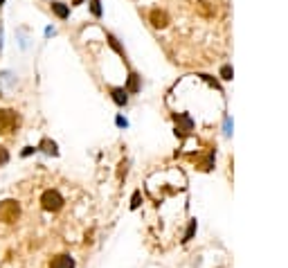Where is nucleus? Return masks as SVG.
Here are the masks:
<instances>
[{
	"instance_id": "nucleus-1",
	"label": "nucleus",
	"mask_w": 288,
	"mask_h": 268,
	"mask_svg": "<svg viewBox=\"0 0 288 268\" xmlns=\"http://www.w3.org/2000/svg\"><path fill=\"white\" fill-rule=\"evenodd\" d=\"M18 216H21V205H18V201L7 199L0 203V221H2V223H16Z\"/></svg>"
},
{
	"instance_id": "nucleus-2",
	"label": "nucleus",
	"mask_w": 288,
	"mask_h": 268,
	"mask_svg": "<svg viewBox=\"0 0 288 268\" xmlns=\"http://www.w3.org/2000/svg\"><path fill=\"white\" fill-rule=\"evenodd\" d=\"M41 205L48 212H59L61 208H63V199H61V194L57 192V189H48V192H43L41 196Z\"/></svg>"
},
{
	"instance_id": "nucleus-3",
	"label": "nucleus",
	"mask_w": 288,
	"mask_h": 268,
	"mask_svg": "<svg viewBox=\"0 0 288 268\" xmlns=\"http://www.w3.org/2000/svg\"><path fill=\"white\" fill-rule=\"evenodd\" d=\"M16 124H18V115H16V113L9 111V108L0 111V133H9Z\"/></svg>"
},
{
	"instance_id": "nucleus-4",
	"label": "nucleus",
	"mask_w": 288,
	"mask_h": 268,
	"mask_svg": "<svg viewBox=\"0 0 288 268\" xmlns=\"http://www.w3.org/2000/svg\"><path fill=\"white\" fill-rule=\"evenodd\" d=\"M50 268H75V259L70 257V255H57L50 262Z\"/></svg>"
},
{
	"instance_id": "nucleus-5",
	"label": "nucleus",
	"mask_w": 288,
	"mask_h": 268,
	"mask_svg": "<svg viewBox=\"0 0 288 268\" xmlns=\"http://www.w3.org/2000/svg\"><path fill=\"white\" fill-rule=\"evenodd\" d=\"M151 23H153V27H167L169 16H167L165 11H160V9H153L151 11Z\"/></svg>"
},
{
	"instance_id": "nucleus-6",
	"label": "nucleus",
	"mask_w": 288,
	"mask_h": 268,
	"mask_svg": "<svg viewBox=\"0 0 288 268\" xmlns=\"http://www.w3.org/2000/svg\"><path fill=\"white\" fill-rule=\"evenodd\" d=\"M113 99H115V104H119V106H124V104L128 102L126 97V88H113Z\"/></svg>"
},
{
	"instance_id": "nucleus-7",
	"label": "nucleus",
	"mask_w": 288,
	"mask_h": 268,
	"mask_svg": "<svg viewBox=\"0 0 288 268\" xmlns=\"http://www.w3.org/2000/svg\"><path fill=\"white\" fill-rule=\"evenodd\" d=\"M52 11L57 14L59 18H65L68 16V7L63 5V2H52Z\"/></svg>"
},
{
	"instance_id": "nucleus-8",
	"label": "nucleus",
	"mask_w": 288,
	"mask_h": 268,
	"mask_svg": "<svg viewBox=\"0 0 288 268\" xmlns=\"http://www.w3.org/2000/svg\"><path fill=\"white\" fill-rule=\"evenodd\" d=\"M41 149L45 151V153H50V156H57V153H59V151H57V145H54V142H50V140H43Z\"/></svg>"
},
{
	"instance_id": "nucleus-9",
	"label": "nucleus",
	"mask_w": 288,
	"mask_h": 268,
	"mask_svg": "<svg viewBox=\"0 0 288 268\" xmlns=\"http://www.w3.org/2000/svg\"><path fill=\"white\" fill-rule=\"evenodd\" d=\"M128 90H131V92H138L140 90V77L138 75H131V79H128Z\"/></svg>"
},
{
	"instance_id": "nucleus-10",
	"label": "nucleus",
	"mask_w": 288,
	"mask_h": 268,
	"mask_svg": "<svg viewBox=\"0 0 288 268\" xmlns=\"http://www.w3.org/2000/svg\"><path fill=\"white\" fill-rule=\"evenodd\" d=\"M90 9H92V14H95V16H102V5H99V0H92Z\"/></svg>"
},
{
	"instance_id": "nucleus-11",
	"label": "nucleus",
	"mask_w": 288,
	"mask_h": 268,
	"mask_svg": "<svg viewBox=\"0 0 288 268\" xmlns=\"http://www.w3.org/2000/svg\"><path fill=\"white\" fill-rule=\"evenodd\" d=\"M7 160H9V153H7L5 147H0V165H5Z\"/></svg>"
},
{
	"instance_id": "nucleus-12",
	"label": "nucleus",
	"mask_w": 288,
	"mask_h": 268,
	"mask_svg": "<svg viewBox=\"0 0 288 268\" xmlns=\"http://www.w3.org/2000/svg\"><path fill=\"white\" fill-rule=\"evenodd\" d=\"M194 230H196V221H192V225H189V230H187V235H185V241H189V239H192Z\"/></svg>"
},
{
	"instance_id": "nucleus-13",
	"label": "nucleus",
	"mask_w": 288,
	"mask_h": 268,
	"mask_svg": "<svg viewBox=\"0 0 288 268\" xmlns=\"http://www.w3.org/2000/svg\"><path fill=\"white\" fill-rule=\"evenodd\" d=\"M108 43H111L113 48H115L119 54H122V48H119V43H117V41H115V36H111V34H108Z\"/></svg>"
},
{
	"instance_id": "nucleus-14",
	"label": "nucleus",
	"mask_w": 288,
	"mask_h": 268,
	"mask_svg": "<svg viewBox=\"0 0 288 268\" xmlns=\"http://www.w3.org/2000/svg\"><path fill=\"white\" fill-rule=\"evenodd\" d=\"M221 75H223V79H232V68H230V65H225V68L221 70Z\"/></svg>"
},
{
	"instance_id": "nucleus-15",
	"label": "nucleus",
	"mask_w": 288,
	"mask_h": 268,
	"mask_svg": "<svg viewBox=\"0 0 288 268\" xmlns=\"http://www.w3.org/2000/svg\"><path fill=\"white\" fill-rule=\"evenodd\" d=\"M140 205V192H135L133 194V203H131V208H138Z\"/></svg>"
},
{
	"instance_id": "nucleus-16",
	"label": "nucleus",
	"mask_w": 288,
	"mask_h": 268,
	"mask_svg": "<svg viewBox=\"0 0 288 268\" xmlns=\"http://www.w3.org/2000/svg\"><path fill=\"white\" fill-rule=\"evenodd\" d=\"M124 174H126V165H124V162H122V165H119V178H122Z\"/></svg>"
},
{
	"instance_id": "nucleus-17",
	"label": "nucleus",
	"mask_w": 288,
	"mask_h": 268,
	"mask_svg": "<svg viewBox=\"0 0 288 268\" xmlns=\"http://www.w3.org/2000/svg\"><path fill=\"white\" fill-rule=\"evenodd\" d=\"M72 5H81V0H72Z\"/></svg>"
},
{
	"instance_id": "nucleus-18",
	"label": "nucleus",
	"mask_w": 288,
	"mask_h": 268,
	"mask_svg": "<svg viewBox=\"0 0 288 268\" xmlns=\"http://www.w3.org/2000/svg\"><path fill=\"white\" fill-rule=\"evenodd\" d=\"M0 2H5V0H0Z\"/></svg>"
}]
</instances>
